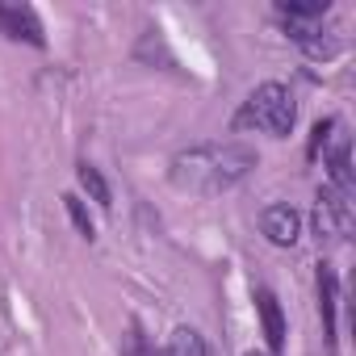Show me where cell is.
Returning <instances> with one entry per match:
<instances>
[{
	"label": "cell",
	"mask_w": 356,
	"mask_h": 356,
	"mask_svg": "<svg viewBox=\"0 0 356 356\" xmlns=\"http://www.w3.org/2000/svg\"><path fill=\"white\" fill-rule=\"evenodd\" d=\"M256 310H260L268 352H281L285 348V314H281V302L273 298V289H256Z\"/></svg>",
	"instance_id": "cell-6"
},
{
	"label": "cell",
	"mask_w": 356,
	"mask_h": 356,
	"mask_svg": "<svg viewBox=\"0 0 356 356\" xmlns=\"http://www.w3.org/2000/svg\"><path fill=\"white\" fill-rule=\"evenodd\" d=\"M335 268L331 264H318V310H323V335L327 343H335Z\"/></svg>",
	"instance_id": "cell-7"
},
{
	"label": "cell",
	"mask_w": 356,
	"mask_h": 356,
	"mask_svg": "<svg viewBox=\"0 0 356 356\" xmlns=\"http://www.w3.org/2000/svg\"><path fill=\"white\" fill-rule=\"evenodd\" d=\"M293 118H298L293 92H289L285 84H260V88H252V97L243 101L235 126H239V130H260V134L285 138V134L293 130Z\"/></svg>",
	"instance_id": "cell-2"
},
{
	"label": "cell",
	"mask_w": 356,
	"mask_h": 356,
	"mask_svg": "<svg viewBox=\"0 0 356 356\" xmlns=\"http://www.w3.org/2000/svg\"><path fill=\"white\" fill-rule=\"evenodd\" d=\"M0 34L13 42H30V47H47L42 22L34 17V9L26 5H0Z\"/></svg>",
	"instance_id": "cell-4"
},
{
	"label": "cell",
	"mask_w": 356,
	"mask_h": 356,
	"mask_svg": "<svg viewBox=\"0 0 356 356\" xmlns=\"http://www.w3.org/2000/svg\"><path fill=\"white\" fill-rule=\"evenodd\" d=\"M314 231H318V239H348V231H352V202H348L343 189H335V185L318 189Z\"/></svg>",
	"instance_id": "cell-3"
},
{
	"label": "cell",
	"mask_w": 356,
	"mask_h": 356,
	"mask_svg": "<svg viewBox=\"0 0 356 356\" xmlns=\"http://www.w3.org/2000/svg\"><path fill=\"white\" fill-rule=\"evenodd\" d=\"M248 356H260V352H248Z\"/></svg>",
	"instance_id": "cell-11"
},
{
	"label": "cell",
	"mask_w": 356,
	"mask_h": 356,
	"mask_svg": "<svg viewBox=\"0 0 356 356\" xmlns=\"http://www.w3.org/2000/svg\"><path fill=\"white\" fill-rule=\"evenodd\" d=\"M252 168H256V151L248 143L214 138V143H197V147H185L172 155V185L185 193L218 197L235 189Z\"/></svg>",
	"instance_id": "cell-1"
},
{
	"label": "cell",
	"mask_w": 356,
	"mask_h": 356,
	"mask_svg": "<svg viewBox=\"0 0 356 356\" xmlns=\"http://www.w3.org/2000/svg\"><path fill=\"white\" fill-rule=\"evenodd\" d=\"M76 181H80V189H84L97 206H105V210L113 206V202H109V185H105V176H101L92 163H80V168H76Z\"/></svg>",
	"instance_id": "cell-9"
},
{
	"label": "cell",
	"mask_w": 356,
	"mask_h": 356,
	"mask_svg": "<svg viewBox=\"0 0 356 356\" xmlns=\"http://www.w3.org/2000/svg\"><path fill=\"white\" fill-rule=\"evenodd\" d=\"M260 231L268 235V243H277V248H293L298 235H302V218H298L293 206L277 202V206H264V214H260Z\"/></svg>",
	"instance_id": "cell-5"
},
{
	"label": "cell",
	"mask_w": 356,
	"mask_h": 356,
	"mask_svg": "<svg viewBox=\"0 0 356 356\" xmlns=\"http://www.w3.org/2000/svg\"><path fill=\"white\" fill-rule=\"evenodd\" d=\"M168 356H214V352H210V343H206L202 331H193V327H176L172 339H168Z\"/></svg>",
	"instance_id": "cell-8"
},
{
	"label": "cell",
	"mask_w": 356,
	"mask_h": 356,
	"mask_svg": "<svg viewBox=\"0 0 356 356\" xmlns=\"http://www.w3.org/2000/svg\"><path fill=\"white\" fill-rule=\"evenodd\" d=\"M63 206H67V214H72V222H76V231H80L84 239H92V218H88V210H84V202H80L76 193H67V197H63Z\"/></svg>",
	"instance_id": "cell-10"
}]
</instances>
